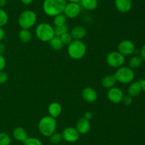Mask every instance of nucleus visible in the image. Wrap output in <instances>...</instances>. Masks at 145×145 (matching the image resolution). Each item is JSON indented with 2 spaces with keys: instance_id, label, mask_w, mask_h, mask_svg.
I'll use <instances>...</instances> for the list:
<instances>
[{
  "instance_id": "obj_20",
  "label": "nucleus",
  "mask_w": 145,
  "mask_h": 145,
  "mask_svg": "<svg viewBox=\"0 0 145 145\" xmlns=\"http://www.w3.org/2000/svg\"><path fill=\"white\" fill-rule=\"evenodd\" d=\"M116 82H117V80H116L114 75H106V76L103 77V79H102L101 84L104 88L110 89V88L114 87V85H116Z\"/></svg>"
},
{
  "instance_id": "obj_4",
  "label": "nucleus",
  "mask_w": 145,
  "mask_h": 145,
  "mask_svg": "<svg viewBox=\"0 0 145 145\" xmlns=\"http://www.w3.org/2000/svg\"><path fill=\"white\" fill-rule=\"evenodd\" d=\"M35 35L40 41L49 42L55 36L54 27L48 23H40L35 28Z\"/></svg>"
},
{
  "instance_id": "obj_5",
  "label": "nucleus",
  "mask_w": 145,
  "mask_h": 145,
  "mask_svg": "<svg viewBox=\"0 0 145 145\" xmlns=\"http://www.w3.org/2000/svg\"><path fill=\"white\" fill-rule=\"evenodd\" d=\"M37 21V16L34 11L31 10L24 11L20 14L18 22L23 29H29L35 25Z\"/></svg>"
},
{
  "instance_id": "obj_24",
  "label": "nucleus",
  "mask_w": 145,
  "mask_h": 145,
  "mask_svg": "<svg viewBox=\"0 0 145 145\" xmlns=\"http://www.w3.org/2000/svg\"><path fill=\"white\" fill-rule=\"evenodd\" d=\"M66 21L67 17L65 16V15L63 13L54 16V24H55V26H59L65 25L66 24Z\"/></svg>"
},
{
  "instance_id": "obj_19",
  "label": "nucleus",
  "mask_w": 145,
  "mask_h": 145,
  "mask_svg": "<svg viewBox=\"0 0 145 145\" xmlns=\"http://www.w3.org/2000/svg\"><path fill=\"white\" fill-rule=\"evenodd\" d=\"M81 7L88 11H93L98 7V0H81Z\"/></svg>"
},
{
  "instance_id": "obj_34",
  "label": "nucleus",
  "mask_w": 145,
  "mask_h": 145,
  "mask_svg": "<svg viewBox=\"0 0 145 145\" xmlns=\"http://www.w3.org/2000/svg\"><path fill=\"white\" fill-rule=\"evenodd\" d=\"M140 57L142 59L143 61H145V44L142 47L141 50H140Z\"/></svg>"
},
{
  "instance_id": "obj_39",
  "label": "nucleus",
  "mask_w": 145,
  "mask_h": 145,
  "mask_svg": "<svg viewBox=\"0 0 145 145\" xmlns=\"http://www.w3.org/2000/svg\"><path fill=\"white\" fill-rule=\"evenodd\" d=\"M140 81V83H141V86H142V90L143 92L145 93V79L144 80H141Z\"/></svg>"
},
{
  "instance_id": "obj_40",
  "label": "nucleus",
  "mask_w": 145,
  "mask_h": 145,
  "mask_svg": "<svg viewBox=\"0 0 145 145\" xmlns=\"http://www.w3.org/2000/svg\"><path fill=\"white\" fill-rule=\"evenodd\" d=\"M7 3V0H0V8L5 7Z\"/></svg>"
},
{
  "instance_id": "obj_41",
  "label": "nucleus",
  "mask_w": 145,
  "mask_h": 145,
  "mask_svg": "<svg viewBox=\"0 0 145 145\" xmlns=\"http://www.w3.org/2000/svg\"><path fill=\"white\" fill-rule=\"evenodd\" d=\"M66 1H68L69 2H72V3H80L81 0H66Z\"/></svg>"
},
{
  "instance_id": "obj_22",
  "label": "nucleus",
  "mask_w": 145,
  "mask_h": 145,
  "mask_svg": "<svg viewBox=\"0 0 145 145\" xmlns=\"http://www.w3.org/2000/svg\"><path fill=\"white\" fill-rule=\"evenodd\" d=\"M20 40L24 43H28L32 39V34L28 29H21L18 33Z\"/></svg>"
},
{
  "instance_id": "obj_10",
  "label": "nucleus",
  "mask_w": 145,
  "mask_h": 145,
  "mask_svg": "<svg viewBox=\"0 0 145 145\" xmlns=\"http://www.w3.org/2000/svg\"><path fill=\"white\" fill-rule=\"evenodd\" d=\"M123 97H124L123 92L117 87H113L108 91V98L113 103H120L123 100Z\"/></svg>"
},
{
  "instance_id": "obj_7",
  "label": "nucleus",
  "mask_w": 145,
  "mask_h": 145,
  "mask_svg": "<svg viewBox=\"0 0 145 145\" xmlns=\"http://www.w3.org/2000/svg\"><path fill=\"white\" fill-rule=\"evenodd\" d=\"M106 63L112 68H120L125 63V56L119 51H112L106 56Z\"/></svg>"
},
{
  "instance_id": "obj_15",
  "label": "nucleus",
  "mask_w": 145,
  "mask_h": 145,
  "mask_svg": "<svg viewBox=\"0 0 145 145\" xmlns=\"http://www.w3.org/2000/svg\"><path fill=\"white\" fill-rule=\"evenodd\" d=\"M142 91V90L140 81H135V82H132L127 88L128 95H130L132 98L138 96L141 93Z\"/></svg>"
},
{
  "instance_id": "obj_11",
  "label": "nucleus",
  "mask_w": 145,
  "mask_h": 145,
  "mask_svg": "<svg viewBox=\"0 0 145 145\" xmlns=\"http://www.w3.org/2000/svg\"><path fill=\"white\" fill-rule=\"evenodd\" d=\"M79 134H80L76 130V128L71 127L65 128L62 134V138L67 142H71V143L76 142L79 139Z\"/></svg>"
},
{
  "instance_id": "obj_3",
  "label": "nucleus",
  "mask_w": 145,
  "mask_h": 145,
  "mask_svg": "<svg viewBox=\"0 0 145 145\" xmlns=\"http://www.w3.org/2000/svg\"><path fill=\"white\" fill-rule=\"evenodd\" d=\"M67 52L72 59L79 60L83 58L86 52V47L81 40H73L68 45Z\"/></svg>"
},
{
  "instance_id": "obj_37",
  "label": "nucleus",
  "mask_w": 145,
  "mask_h": 145,
  "mask_svg": "<svg viewBox=\"0 0 145 145\" xmlns=\"http://www.w3.org/2000/svg\"><path fill=\"white\" fill-rule=\"evenodd\" d=\"M4 36H5V31L2 28L0 27V41H1L4 38Z\"/></svg>"
},
{
  "instance_id": "obj_21",
  "label": "nucleus",
  "mask_w": 145,
  "mask_h": 145,
  "mask_svg": "<svg viewBox=\"0 0 145 145\" xmlns=\"http://www.w3.org/2000/svg\"><path fill=\"white\" fill-rule=\"evenodd\" d=\"M49 44L52 49L55 51H59L63 48V43L61 41V38L59 36H55L50 41H49Z\"/></svg>"
},
{
  "instance_id": "obj_17",
  "label": "nucleus",
  "mask_w": 145,
  "mask_h": 145,
  "mask_svg": "<svg viewBox=\"0 0 145 145\" xmlns=\"http://www.w3.org/2000/svg\"><path fill=\"white\" fill-rule=\"evenodd\" d=\"M13 136H14V139H16L18 142H25L28 139V134L24 128L21 127H18L14 129V132H13Z\"/></svg>"
},
{
  "instance_id": "obj_35",
  "label": "nucleus",
  "mask_w": 145,
  "mask_h": 145,
  "mask_svg": "<svg viewBox=\"0 0 145 145\" xmlns=\"http://www.w3.org/2000/svg\"><path fill=\"white\" fill-rule=\"evenodd\" d=\"M6 46L3 43H0V55H2L5 52Z\"/></svg>"
},
{
  "instance_id": "obj_2",
  "label": "nucleus",
  "mask_w": 145,
  "mask_h": 145,
  "mask_svg": "<svg viewBox=\"0 0 145 145\" xmlns=\"http://www.w3.org/2000/svg\"><path fill=\"white\" fill-rule=\"evenodd\" d=\"M56 127V119L50 115L42 117L38 122L40 132L45 136H50L55 133Z\"/></svg>"
},
{
  "instance_id": "obj_16",
  "label": "nucleus",
  "mask_w": 145,
  "mask_h": 145,
  "mask_svg": "<svg viewBox=\"0 0 145 145\" xmlns=\"http://www.w3.org/2000/svg\"><path fill=\"white\" fill-rule=\"evenodd\" d=\"M73 40H82L86 36V31L82 26H76L70 32Z\"/></svg>"
},
{
  "instance_id": "obj_31",
  "label": "nucleus",
  "mask_w": 145,
  "mask_h": 145,
  "mask_svg": "<svg viewBox=\"0 0 145 145\" xmlns=\"http://www.w3.org/2000/svg\"><path fill=\"white\" fill-rule=\"evenodd\" d=\"M8 80V75L3 71H0V84L5 83Z\"/></svg>"
},
{
  "instance_id": "obj_27",
  "label": "nucleus",
  "mask_w": 145,
  "mask_h": 145,
  "mask_svg": "<svg viewBox=\"0 0 145 145\" xmlns=\"http://www.w3.org/2000/svg\"><path fill=\"white\" fill-rule=\"evenodd\" d=\"M11 138L5 132H0V145H10Z\"/></svg>"
},
{
  "instance_id": "obj_33",
  "label": "nucleus",
  "mask_w": 145,
  "mask_h": 145,
  "mask_svg": "<svg viewBox=\"0 0 145 145\" xmlns=\"http://www.w3.org/2000/svg\"><path fill=\"white\" fill-rule=\"evenodd\" d=\"M6 66V59L2 55H0V71H3Z\"/></svg>"
},
{
  "instance_id": "obj_23",
  "label": "nucleus",
  "mask_w": 145,
  "mask_h": 145,
  "mask_svg": "<svg viewBox=\"0 0 145 145\" xmlns=\"http://www.w3.org/2000/svg\"><path fill=\"white\" fill-rule=\"evenodd\" d=\"M142 59L141 58L140 56H137V55H134V56L132 57L130 59L129 61V65H130V68H138L142 64Z\"/></svg>"
},
{
  "instance_id": "obj_12",
  "label": "nucleus",
  "mask_w": 145,
  "mask_h": 145,
  "mask_svg": "<svg viewBox=\"0 0 145 145\" xmlns=\"http://www.w3.org/2000/svg\"><path fill=\"white\" fill-rule=\"evenodd\" d=\"M82 96L86 102H89V103L95 102L98 98L97 92L91 87H86L82 90Z\"/></svg>"
},
{
  "instance_id": "obj_9",
  "label": "nucleus",
  "mask_w": 145,
  "mask_h": 145,
  "mask_svg": "<svg viewBox=\"0 0 145 145\" xmlns=\"http://www.w3.org/2000/svg\"><path fill=\"white\" fill-rule=\"evenodd\" d=\"M118 49L119 52L124 56L130 55L135 51V45L134 43L130 40H123L118 44Z\"/></svg>"
},
{
  "instance_id": "obj_29",
  "label": "nucleus",
  "mask_w": 145,
  "mask_h": 145,
  "mask_svg": "<svg viewBox=\"0 0 145 145\" xmlns=\"http://www.w3.org/2000/svg\"><path fill=\"white\" fill-rule=\"evenodd\" d=\"M62 139L63 138H62V134L58 133V132H55L51 136H50V141L52 144H58L61 142Z\"/></svg>"
},
{
  "instance_id": "obj_38",
  "label": "nucleus",
  "mask_w": 145,
  "mask_h": 145,
  "mask_svg": "<svg viewBox=\"0 0 145 145\" xmlns=\"http://www.w3.org/2000/svg\"><path fill=\"white\" fill-rule=\"evenodd\" d=\"M33 0H21V3H23L25 5H29V4H31L33 2Z\"/></svg>"
},
{
  "instance_id": "obj_28",
  "label": "nucleus",
  "mask_w": 145,
  "mask_h": 145,
  "mask_svg": "<svg viewBox=\"0 0 145 145\" xmlns=\"http://www.w3.org/2000/svg\"><path fill=\"white\" fill-rule=\"evenodd\" d=\"M59 37H60L61 41L63 43L64 45H69L73 41V38H72V36H71V34L69 32L65 33V34H62Z\"/></svg>"
},
{
  "instance_id": "obj_13",
  "label": "nucleus",
  "mask_w": 145,
  "mask_h": 145,
  "mask_svg": "<svg viewBox=\"0 0 145 145\" xmlns=\"http://www.w3.org/2000/svg\"><path fill=\"white\" fill-rule=\"evenodd\" d=\"M115 7L120 13H127L131 10L133 7L132 0H115Z\"/></svg>"
},
{
  "instance_id": "obj_36",
  "label": "nucleus",
  "mask_w": 145,
  "mask_h": 145,
  "mask_svg": "<svg viewBox=\"0 0 145 145\" xmlns=\"http://www.w3.org/2000/svg\"><path fill=\"white\" fill-rule=\"evenodd\" d=\"M92 117H93V115H92L91 112H86L84 115V118L85 119H88V120H90L92 118Z\"/></svg>"
},
{
  "instance_id": "obj_26",
  "label": "nucleus",
  "mask_w": 145,
  "mask_h": 145,
  "mask_svg": "<svg viewBox=\"0 0 145 145\" xmlns=\"http://www.w3.org/2000/svg\"><path fill=\"white\" fill-rule=\"evenodd\" d=\"M8 21V16L7 13L0 8V27H3L7 24Z\"/></svg>"
},
{
  "instance_id": "obj_8",
  "label": "nucleus",
  "mask_w": 145,
  "mask_h": 145,
  "mask_svg": "<svg viewBox=\"0 0 145 145\" xmlns=\"http://www.w3.org/2000/svg\"><path fill=\"white\" fill-rule=\"evenodd\" d=\"M82 7L79 3H67L64 9L63 14L67 18H74L80 14Z\"/></svg>"
},
{
  "instance_id": "obj_25",
  "label": "nucleus",
  "mask_w": 145,
  "mask_h": 145,
  "mask_svg": "<svg viewBox=\"0 0 145 145\" xmlns=\"http://www.w3.org/2000/svg\"><path fill=\"white\" fill-rule=\"evenodd\" d=\"M54 31H55V36H62L65 33L68 32L69 28H68V26L66 24H65V25L59 26H55L54 28Z\"/></svg>"
},
{
  "instance_id": "obj_1",
  "label": "nucleus",
  "mask_w": 145,
  "mask_h": 145,
  "mask_svg": "<svg viewBox=\"0 0 145 145\" xmlns=\"http://www.w3.org/2000/svg\"><path fill=\"white\" fill-rule=\"evenodd\" d=\"M66 4V0H44L42 9L46 15L54 17L63 13Z\"/></svg>"
},
{
  "instance_id": "obj_14",
  "label": "nucleus",
  "mask_w": 145,
  "mask_h": 145,
  "mask_svg": "<svg viewBox=\"0 0 145 145\" xmlns=\"http://www.w3.org/2000/svg\"><path fill=\"white\" fill-rule=\"evenodd\" d=\"M90 122L88 119H85L84 117H81L78 120L76 125V130L79 132V134H84L88 133L89 131L90 130Z\"/></svg>"
},
{
  "instance_id": "obj_6",
  "label": "nucleus",
  "mask_w": 145,
  "mask_h": 145,
  "mask_svg": "<svg viewBox=\"0 0 145 145\" xmlns=\"http://www.w3.org/2000/svg\"><path fill=\"white\" fill-rule=\"evenodd\" d=\"M116 80L123 84L132 82L135 78V72L130 67H120L114 75Z\"/></svg>"
},
{
  "instance_id": "obj_18",
  "label": "nucleus",
  "mask_w": 145,
  "mask_h": 145,
  "mask_svg": "<svg viewBox=\"0 0 145 145\" xmlns=\"http://www.w3.org/2000/svg\"><path fill=\"white\" fill-rule=\"evenodd\" d=\"M48 113L50 116L57 118L62 113V106L57 102H53L50 104L48 107Z\"/></svg>"
},
{
  "instance_id": "obj_30",
  "label": "nucleus",
  "mask_w": 145,
  "mask_h": 145,
  "mask_svg": "<svg viewBox=\"0 0 145 145\" xmlns=\"http://www.w3.org/2000/svg\"><path fill=\"white\" fill-rule=\"evenodd\" d=\"M24 145H42V142L38 138L30 137L24 142Z\"/></svg>"
},
{
  "instance_id": "obj_32",
  "label": "nucleus",
  "mask_w": 145,
  "mask_h": 145,
  "mask_svg": "<svg viewBox=\"0 0 145 145\" xmlns=\"http://www.w3.org/2000/svg\"><path fill=\"white\" fill-rule=\"evenodd\" d=\"M122 102H123V103H124L125 105H131L132 102H133V99H132V97H130V95H126V96H124V97H123Z\"/></svg>"
}]
</instances>
